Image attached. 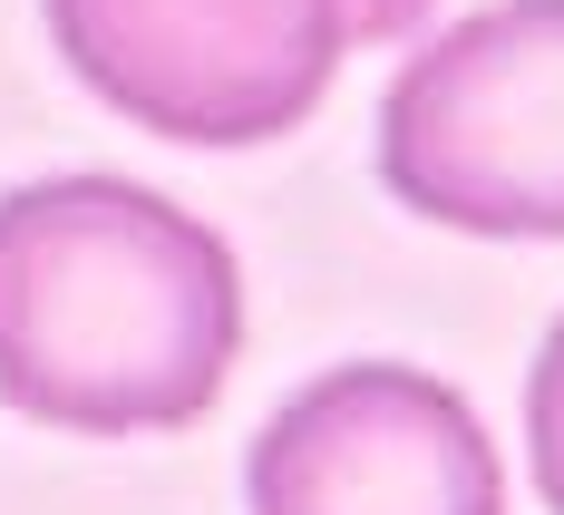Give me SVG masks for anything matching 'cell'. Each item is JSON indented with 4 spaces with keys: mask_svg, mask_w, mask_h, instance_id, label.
<instances>
[{
    "mask_svg": "<svg viewBox=\"0 0 564 515\" xmlns=\"http://www.w3.org/2000/svg\"><path fill=\"white\" fill-rule=\"evenodd\" d=\"M243 273L225 233L127 175L0 195V399L68 438H156L225 399Z\"/></svg>",
    "mask_w": 564,
    "mask_h": 515,
    "instance_id": "6da1fadb",
    "label": "cell"
},
{
    "mask_svg": "<svg viewBox=\"0 0 564 515\" xmlns=\"http://www.w3.org/2000/svg\"><path fill=\"white\" fill-rule=\"evenodd\" d=\"M380 175L429 224L564 243V0H497L409 50L380 98Z\"/></svg>",
    "mask_w": 564,
    "mask_h": 515,
    "instance_id": "7a4b0ae2",
    "label": "cell"
},
{
    "mask_svg": "<svg viewBox=\"0 0 564 515\" xmlns=\"http://www.w3.org/2000/svg\"><path fill=\"white\" fill-rule=\"evenodd\" d=\"M58 58L127 127L175 146H263L332 98L340 0H40Z\"/></svg>",
    "mask_w": 564,
    "mask_h": 515,
    "instance_id": "3957f363",
    "label": "cell"
},
{
    "mask_svg": "<svg viewBox=\"0 0 564 515\" xmlns=\"http://www.w3.org/2000/svg\"><path fill=\"white\" fill-rule=\"evenodd\" d=\"M253 515H507L477 408L409 360H350L263 418L243 458Z\"/></svg>",
    "mask_w": 564,
    "mask_h": 515,
    "instance_id": "277c9868",
    "label": "cell"
},
{
    "mask_svg": "<svg viewBox=\"0 0 564 515\" xmlns=\"http://www.w3.org/2000/svg\"><path fill=\"white\" fill-rule=\"evenodd\" d=\"M525 467H535V496L564 515V321L535 350V380H525Z\"/></svg>",
    "mask_w": 564,
    "mask_h": 515,
    "instance_id": "5b68a950",
    "label": "cell"
},
{
    "mask_svg": "<svg viewBox=\"0 0 564 515\" xmlns=\"http://www.w3.org/2000/svg\"><path fill=\"white\" fill-rule=\"evenodd\" d=\"M350 10V40L360 50H380V40H409L419 20H429V0H340Z\"/></svg>",
    "mask_w": 564,
    "mask_h": 515,
    "instance_id": "8992f818",
    "label": "cell"
}]
</instances>
